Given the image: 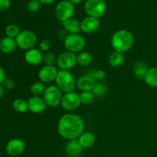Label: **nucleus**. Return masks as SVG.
I'll return each mask as SVG.
<instances>
[{
  "label": "nucleus",
  "mask_w": 157,
  "mask_h": 157,
  "mask_svg": "<svg viewBox=\"0 0 157 157\" xmlns=\"http://www.w3.org/2000/svg\"><path fill=\"white\" fill-rule=\"evenodd\" d=\"M46 87L41 81H37L33 83L30 87V92L33 96L42 97L45 91Z\"/></svg>",
  "instance_id": "nucleus-26"
},
{
  "label": "nucleus",
  "mask_w": 157,
  "mask_h": 157,
  "mask_svg": "<svg viewBox=\"0 0 157 157\" xmlns=\"http://www.w3.org/2000/svg\"><path fill=\"white\" fill-rule=\"evenodd\" d=\"M0 121H1V118H0Z\"/></svg>",
  "instance_id": "nucleus-42"
},
{
  "label": "nucleus",
  "mask_w": 157,
  "mask_h": 157,
  "mask_svg": "<svg viewBox=\"0 0 157 157\" xmlns=\"http://www.w3.org/2000/svg\"><path fill=\"white\" fill-rule=\"evenodd\" d=\"M5 93V89L3 88V87L2 85H0V100L2 98L3 95H4Z\"/></svg>",
  "instance_id": "nucleus-39"
},
{
  "label": "nucleus",
  "mask_w": 157,
  "mask_h": 157,
  "mask_svg": "<svg viewBox=\"0 0 157 157\" xmlns=\"http://www.w3.org/2000/svg\"><path fill=\"white\" fill-rule=\"evenodd\" d=\"M58 37H59V38H62L63 40H64L65 39L66 37L67 36V35H68V34H67V32H66V31L63 29H61V30L58 31Z\"/></svg>",
  "instance_id": "nucleus-37"
},
{
  "label": "nucleus",
  "mask_w": 157,
  "mask_h": 157,
  "mask_svg": "<svg viewBox=\"0 0 157 157\" xmlns=\"http://www.w3.org/2000/svg\"><path fill=\"white\" fill-rule=\"evenodd\" d=\"M83 150L84 149L80 145L78 139L67 140L65 145V153L69 157H78Z\"/></svg>",
  "instance_id": "nucleus-17"
},
{
  "label": "nucleus",
  "mask_w": 157,
  "mask_h": 157,
  "mask_svg": "<svg viewBox=\"0 0 157 157\" xmlns=\"http://www.w3.org/2000/svg\"><path fill=\"white\" fill-rule=\"evenodd\" d=\"M17 47L15 39L5 37L0 41V51L4 54H10L15 50Z\"/></svg>",
  "instance_id": "nucleus-21"
},
{
  "label": "nucleus",
  "mask_w": 157,
  "mask_h": 157,
  "mask_svg": "<svg viewBox=\"0 0 157 157\" xmlns=\"http://www.w3.org/2000/svg\"><path fill=\"white\" fill-rule=\"evenodd\" d=\"M107 4L104 0H87L84 3V11L87 16L99 19L104 15Z\"/></svg>",
  "instance_id": "nucleus-5"
},
{
  "label": "nucleus",
  "mask_w": 157,
  "mask_h": 157,
  "mask_svg": "<svg viewBox=\"0 0 157 157\" xmlns=\"http://www.w3.org/2000/svg\"><path fill=\"white\" fill-rule=\"evenodd\" d=\"M42 52L40 51L38 48H31L26 51L25 54V60L29 64L32 66L39 65L43 62Z\"/></svg>",
  "instance_id": "nucleus-14"
},
{
  "label": "nucleus",
  "mask_w": 157,
  "mask_h": 157,
  "mask_svg": "<svg viewBox=\"0 0 157 157\" xmlns=\"http://www.w3.org/2000/svg\"><path fill=\"white\" fill-rule=\"evenodd\" d=\"M107 91V87L106 84L103 82H101V81L96 82L94 87L92 90V92L94 93V96L98 97V98H101V97L104 96Z\"/></svg>",
  "instance_id": "nucleus-28"
},
{
  "label": "nucleus",
  "mask_w": 157,
  "mask_h": 157,
  "mask_svg": "<svg viewBox=\"0 0 157 157\" xmlns=\"http://www.w3.org/2000/svg\"><path fill=\"white\" fill-rule=\"evenodd\" d=\"M75 5L67 0H62L56 5L55 8V15L61 22L72 18L75 14Z\"/></svg>",
  "instance_id": "nucleus-8"
},
{
  "label": "nucleus",
  "mask_w": 157,
  "mask_h": 157,
  "mask_svg": "<svg viewBox=\"0 0 157 157\" xmlns=\"http://www.w3.org/2000/svg\"><path fill=\"white\" fill-rule=\"evenodd\" d=\"M29 111L32 113H41L47 108V104L44 101L43 97L32 96L28 101Z\"/></svg>",
  "instance_id": "nucleus-13"
},
{
  "label": "nucleus",
  "mask_w": 157,
  "mask_h": 157,
  "mask_svg": "<svg viewBox=\"0 0 157 157\" xmlns=\"http://www.w3.org/2000/svg\"><path fill=\"white\" fill-rule=\"evenodd\" d=\"M12 107L17 113H23L29 110L28 101H25L22 98H16L12 103Z\"/></svg>",
  "instance_id": "nucleus-25"
},
{
  "label": "nucleus",
  "mask_w": 157,
  "mask_h": 157,
  "mask_svg": "<svg viewBox=\"0 0 157 157\" xmlns=\"http://www.w3.org/2000/svg\"><path fill=\"white\" fill-rule=\"evenodd\" d=\"M61 105L64 110L69 113L77 110L81 105L80 94L75 91L64 94Z\"/></svg>",
  "instance_id": "nucleus-10"
},
{
  "label": "nucleus",
  "mask_w": 157,
  "mask_h": 157,
  "mask_svg": "<svg viewBox=\"0 0 157 157\" xmlns=\"http://www.w3.org/2000/svg\"><path fill=\"white\" fill-rule=\"evenodd\" d=\"M78 140L80 145L84 150V149H89L93 147L94 144H95L96 137L92 132L84 131L78 138Z\"/></svg>",
  "instance_id": "nucleus-18"
},
{
  "label": "nucleus",
  "mask_w": 157,
  "mask_h": 157,
  "mask_svg": "<svg viewBox=\"0 0 157 157\" xmlns=\"http://www.w3.org/2000/svg\"><path fill=\"white\" fill-rule=\"evenodd\" d=\"M37 35L30 30L21 31L15 38L17 47L21 50L28 51L33 48L37 42Z\"/></svg>",
  "instance_id": "nucleus-6"
},
{
  "label": "nucleus",
  "mask_w": 157,
  "mask_h": 157,
  "mask_svg": "<svg viewBox=\"0 0 157 157\" xmlns=\"http://www.w3.org/2000/svg\"><path fill=\"white\" fill-rule=\"evenodd\" d=\"M63 23V29L68 34H79L81 31V21L77 18H71Z\"/></svg>",
  "instance_id": "nucleus-19"
},
{
  "label": "nucleus",
  "mask_w": 157,
  "mask_h": 157,
  "mask_svg": "<svg viewBox=\"0 0 157 157\" xmlns=\"http://www.w3.org/2000/svg\"><path fill=\"white\" fill-rule=\"evenodd\" d=\"M93 57L91 54L88 52H81L77 54V64L81 67H87L89 66L92 62Z\"/></svg>",
  "instance_id": "nucleus-24"
},
{
  "label": "nucleus",
  "mask_w": 157,
  "mask_h": 157,
  "mask_svg": "<svg viewBox=\"0 0 157 157\" xmlns=\"http://www.w3.org/2000/svg\"><path fill=\"white\" fill-rule=\"evenodd\" d=\"M100 27V21L98 18L87 16L81 21V32L86 34H92L97 32Z\"/></svg>",
  "instance_id": "nucleus-15"
},
{
  "label": "nucleus",
  "mask_w": 157,
  "mask_h": 157,
  "mask_svg": "<svg viewBox=\"0 0 157 157\" xmlns=\"http://www.w3.org/2000/svg\"><path fill=\"white\" fill-rule=\"evenodd\" d=\"M67 1H69L71 3H72L73 5H77V4H79V3H81L83 0H67Z\"/></svg>",
  "instance_id": "nucleus-40"
},
{
  "label": "nucleus",
  "mask_w": 157,
  "mask_h": 157,
  "mask_svg": "<svg viewBox=\"0 0 157 157\" xmlns=\"http://www.w3.org/2000/svg\"><path fill=\"white\" fill-rule=\"evenodd\" d=\"M144 81L148 87L152 88L157 87V67H152L149 68Z\"/></svg>",
  "instance_id": "nucleus-22"
},
{
  "label": "nucleus",
  "mask_w": 157,
  "mask_h": 157,
  "mask_svg": "<svg viewBox=\"0 0 157 157\" xmlns=\"http://www.w3.org/2000/svg\"><path fill=\"white\" fill-rule=\"evenodd\" d=\"M63 94H64L56 85H49L46 87L42 97L48 107H56L61 105Z\"/></svg>",
  "instance_id": "nucleus-7"
},
{
  "label": "nucleus",
  "mask_w": 157,
  "mask_h": 157,
  "mask_svg": "<svg viewBox=\"0 0 157 157\" xmlns=\"http://www.w3.org/2000/svg\"><path fill=\"white\" fill-rule=\"evenodd\" d=\"M25 145L24 141L18 138H14L7 143L6 151L9 156L12 157L19 156L24 153Z\"/></svg>",
  "instance_id": "nucleus-11"
},
{
  "label": "nucleus",
  "mask_w": 157,
  "mask_h": 157,
  "mask_svg": "<svg viewBox=\"0 0 157 157\" xmlns=\"http://www.w3.org/2000/svg\"><path fill=\"white\" fill-rule=\"evenodd\" d=\"M134 44V36L127 29H119L112 35L110 44L113 51L121 53L128 52Z\"/></svg>",
  "instance_id": "nucleus-2"
},
{
  "label": "nucleus",
  "mask_w": 157,
  "mask_h": 157,
  "mask_svg": "<svg viewBox=\"0 0 157 157\" xmlns=\"http://www.w3.org/2000/svg\"><path fill=\"white\" fill-rule=\"evenodd\" d=\"M58 157H64V156H58Z\"/></svg>",
  "instance_id": "nucleus-41"
},
{
  "label": "nucleus",
  "mask_w": 157,
  "mask_h": 157,
  "mask_svg": "<svg viewBox=\"0 0 157 157\" xmlns=\"http://www.w3.org/2000/svg\"><path fill=\"white\" fill-rule=\"evenodd\" d=\"M91 74L88 73V75H90L95 81H96V80H98V81H101V80L104 79L106 77L105 71L103 70H101V69H99V70L91 71Z\"/></svg>",
  "instance_id": "nucleus-32"
},
{
  "label": "nucleus",
  "mask_w": 157,
  "mask_h": 157,
  "mask_svg": "<svg viewBox=\"0 0 157 157\" xmlns=\"http://www.w3.org/2000/svg\"><path fill=\"white\" fill-rule=\"evenodd\" d=\"M5 32H6V37L15 39L16 37L18 35V34L21 32V31H20L19 28H18V26L17 25L9 24L6 27Z\"/></svg>",
  "instance_id": "nucleus-29"
},
{
  "label": "nucleus",
  "mask_w": 157,
  "mask_h": 157,
  "mask_svg": "<svg viewBox=\"0 0 157 157\" xmlns=\"http://www.w3.org/2000/svg\"><path fill=\"white\" fill-rule=\"evenodd\" d=\"M51 46H52V42H51L50 40L47 39V38H44V39H42L39 42L38 49L40 51H41L42 52H47L50 49Z\"/></svg>",
  "instance_id": "nucleus-33"
},
{
  "label": "nucleus",
  "mask_w": 157,
  "mask_h": 157,
  "mask_svg": "<svg viewBox=\"0 0 157 157\" xmlns=\"http://www.w3.org/2000/svg\"><path fill=\"white\" fill-rule=\"evenodd\" d=\"M96 81L88 74L81 76L76 80V87L81 91H92Z\"/></svg>",
  "instance_id": "nucleus-16"
},
{
  "label": "nucleus",
  "mask_w": 157,
  "mask_h": 157,
  "mask_svg": "<svg viewBox=\"0 0 157 157\" xmlns=\"http://www.w3.org/2000/svg\"><path fill=\"white\" fill-rule=\"evenodd\" d=\"M149 68L147 64L143 61H138L134 64L133 67V72L135 78L138 80H143L146 76V74L148 71Z\"/></svg>",
  "instance_id": "nucleus-20"
},
{
  "label": "nucleus",
  "mask_w": 157,
  "mask_h": 157,
  "mask_svg": "<svg viewBox=\"0 0 157 157\" xmlns=\"http://www.w3.org/2000/svg\"><path fill=\"white\" fill-rule=\"evenodd\" d=\"M55 82L63 94L74 91L76 87V80L70 71H58Z\"/></svg>",
  "instance_id": "nucleus-3"
},
{
  "label": "nucleus",
  "mask_w": 157,
  "mask_h": 157,
  "mask_svg": "<svg viewBox=\"0 0 157 157\" xmlns=\"http://www.w3.org/2000/svg\"><path fill=\"white\" fill-rule=\"evenodd\" d=\"M84 120L78 114L67 113L60 117L58 123V133L67 140H76L84 132Z\"/></svg>",
  "instance_id": "nucleus-1"
},
{
  "label": "nucleus",
  "mask_w": 157,
  "mask_h": 157,
  "mask_svg": "<svg viewBox=\"0 0 157 157\" xmlns=\"http://www.w3.org/2000/svg\"><path fill=\"white\" fill-rule=\"evenodd\" d=\"M10 6V0H0V12H5Z\"/></svg>",
  "instance_id": "nucleus-35"
},
{
  "label": "nucleus",
  "mask_w": 157,
  "mask_h": 157,
  "mask_svg": "<svg viewBox=\"0 0 157 157\" xmlns=\"http://www.w3.org/2000/svg\"><path fill=\"white\" fill-rule=\"evenodd\" d=\"M109 64L113 67H120L125 62V56L124 53L113 51L108 58Z\"/></svg>",
  "instance_id": "nucleus-23"
},
{
  "label": "nucleus",
  "mask_w": 157,
  "mask_h": 157,
  "mask_svg": "<svg viewBox=\"0 0 157 157\" xmlns=\"http://www.w3.org/2000/svg\"><path fill=\"white\" fill-rule=\"evenodd\" d=\"M79 94L81 104L90 105L94 101L95 96L92 91H81Z\"/></svg>",
  "instance_id": "nucleus-27"
},
{
  "label": "nucleus",
  "mask_w": 157,
  "mask_h": 157,
  "mask_svg": "<svg viewBox=\"0 0 157 157\" xmlns=\"http://www.w3.org/2000/svg\"><path fill=\"white\" fill-rule=\"evenodd\" d=\"M42 5H51L55 2V0H38Z\"/></svg>",
  "instance_id": "nucleus-38"
},
{
  "label": "nucleus",
  "mask_w": 157,
  "mask_h": 157,
  "mask_svg": "<svg viewBox=\"0 0 157 157\" xmlns=\"http://www.w3.org/2000/svg\"><path fill=\"white\" fill-rule=\"evenodd\" d=\"M6 78V72H5L4 69L2 68L1 65H0V85H2L3 81L5 80V78Z\"/></svg>",
  "instance_id": "nucleus-36"
},
{
  "label": "nucleus",
  "mask_w": 157,
  "mask_h": 157,
  "mask_svg": "<svg viewBox=\"0 0 157 157\" xmlns=\"http://www.w3.org/2000/svg\"><path fill=\"white\" fill-rule=\"evenodd\" d=\"M58 70L56 66L44 65L41 67L38 73V78L40 81L45 84L55 81L58 75Z\"/></svg>",
  "instance_id": "nucleus-12"
},
{
  "label": "nucleus",
  "mask_w": 157,
  "mask_h": 157,
  "mask_svg": "<svg viewBox=\"0 0 157 157\" xmlns=\"http://www.w3.org/2000/svg\"><path fill=\"white\" fill-rule=\"evenodd\" d=\"M86 45V40L80 34H69L64 40V47L67 52L78 54L83 52Z\"/></svg>",
  "instance_id": "nucleus-4"
},
{
  "label": "nucleus",
  "mask_w": 157,
  "mask_h": 157,
  "mask_svg": "<svg viewBox=\"0 0 157 157\" xmlns=\"http://www.w3.org/2000/svg\"><path fill=\"white\" fill-rule=\"evenodd\" d=\"M2 86L3 87V88L6 89V90H11V89L15 87V81L12 78H7L6 77L5 78V80L3 81Z\"/></svg>",
  "instance_id": "nucleus-34"
},
{
  "label": "nucleus",
  "mask_w": 157,
  "mask_h": 157,
  "mask_svg": "<svg viewBox=\"0 0 157 157\" xmlns=\"http://www.w3.org/2000/svg\"><path fill=\"white\" fill-rule=\"evenodd\" d=\"M43 62L44 63V65L55 66L57 63V57L53 52H47L43 56Z\"/></svg>",
  "instance_id": "nucleus-30"
},
{
  "label": "nucleus",
  "mask_w": 157,
  "mask_h": 157,
  "mask_svg": "<svg viewBox=\"0 0 157 157\" xmlns=\"http://www.w3.org/2000/svg\"><path fill=\"white\" fill-rule=\"evenodd\" d=\"M77 64V54L72 52H62L57 57V67L59 70L70 71Z\"/></svg>",
  "instance_id": "nucleus-9"
},
{
  "label": "nucleus",
  "mask_w": 157,
  "mask_h": 157,
  "mask_svg": "<svg viewBox=\"0 0 157 157\" xmlns=\"http://www.w3.org/2000/svg\"><path fill=\"white\" fill-rule=\"evenodd\" d=\"M41 5L38 0H29L27 3V9L29 12L34 13L39 10Z\"/></svg>",
  "instance_id": "nucleus-31"
}]
</instances>
